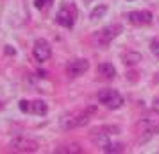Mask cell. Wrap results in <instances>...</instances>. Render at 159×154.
Segmentation results:
<instances>
[{
  "mask_svg": "<svg viewBox=\"0 0 159 154\" xmlns=\"http://www.w3.org/2000/svg\"><path fill=\"white\" fill-rule=\"evenodd\" d=\"M6 52H7V54H13V56H15V49H11V47H6Z\"/></svg>",
  "mask_w": 159,
  "mask_h": 154,
  "instance_id": "obj_20",
  "label": "cell"
},
{
  "mask_svg": "<svg viewBox=\"0 0 159 154\" xmlns=\"http://www.w3.org/2000/svg\"><path fill=\"white\" fill-rule=\"evenodd\" d=\"M54 152H82V149L73 143V145H66V147H57Z\"/></svg>",
  "mask_w": 159,
  "mask_h": 154,
  "instance_id": "obj_15",
  "label": "cell"
},
{
  "mask_svg": "<svg viewBox=\"0 0 159 154\" xmlns=\"http://www.w3.org/2000/svg\"><path fill=\"white\" fill-rule=\"evenodd\" d=\"M123 30V27L120 25V23H113V25H107V27H104V29L97 34V36L93 38V41L98 47H106V45H109L113 40H115L120 32Z\"/></svg>",
  "mask_w": 159,
  "mask_h": 154,
  "instance_id": "obj_2",
  "label": "cell"
},
{
  "mask_svg": "<svg viewBox=\"0 0 159 154\" xmlns=\"http://www.w3.org/2000/svg\"><path fill=\"white\" fill-rule=\"evenodd\" d=\"M20 110H22L23 113H30V102L29 100H25V99L20 100Z\"/></svg>",
  "mask_w": 159,
  "mask_h": 154,
  "instance_id": "obj_17",
  "label": "cell"
},
{
  "mask_svg": "<svg viewBox=\"0 0 159 154\" xmlns=\"http://www.w3.org/2000/svg\"><path fill=\"white\" fill-rule=\"evenodd\" d=\"M95 108H88L84 111H75V113H70V115H65L61 118V127L65 131H70V129H77V127H82L86 125L89 120H91V115L95 113Z\"/></svg>",
  "mask_w": 159,
  "mask_h": 154,
  "instance_id": "obj_1",
  "label": "cell"
},
{
  "mask_svg": "<svg viewBox=\"0 0 159 154\" xmlns=\"http://www.w3.org/2000/svg\"><path fill=\"white\" fill-rule=\"evenodd\" d=\"M89 2H91V0H84V4H89Z\"/></svg>",
  "mask_w": 159,
  "mask_h": 154,
  "instance_id": "obj_21",
  "label": "cell"
},
{
  "mask_svg": "<svg viewBox=\"0 0 159 154\" xmlns=\"http://www.w3.org/2000/svg\"><path fill=\"white\" fill-rule=\"evenodd\" d=\"M106 13H107V7H106V6H98V7H95L93 11H91L89 18H91V20H98V18H102Z\"/></svg>",
  "mask_w": 159,
  "mask_h": 154,
  "instance_id": "obj_14",
  "label": "cell"
},
{
  "mask_svg": "<svg viewBox=\"0 0 159 154\" xmlns=\"http://www.w3.org/2000/svg\"><path fill=\"white\" fill-rule=\"evenodd\" d=\"M88 68H89V63L86 59H75V61H70V65L66 66V72L70 77H79L84 72H88Z\"/></svg>",
  "mask_w": 159,
  "mask_h": 154,
  "instance_id": "obj_7",
  "label": "cell"
},
{
  "mask_svg": "<svg viewBox=\"0 0 159 154\" xmlns=\"http://www.w3.org/2000/svg\"><path fill=\"white\" fill-rule=\"evenodd\" d=\"M102 151H104V152H125V147L122 145V143H111V142H109V143H106V145L102 147Z\"/></svg>",
  "mask_w": 159,
  "mask_h": 154,
  "instance_id": "obj_13",
  "label": "cell"
},
{
  "mask_svg": "<svg viewBox=\"0 0 159 154\" xmlns=\"http://www.w3.org/2000/svg\"><path fill=\"white\" fill-rule=\"evenodd\" d=\"M152 110L159 115V99H154V102H152Z\"/></svg>",
  "mask_w": 159,
  "mask_h": 154,
  "instance_id": "obj_19",
  "label": "cell"
},
{
  "mask_svg": "<svg viewBox=\"0 0 159 154\" xmlns=\"http://www.w3.org/2000/svg\"><path fill=\"white\" fill-rule=\"evenodd\" d=\"M127 18L134 25H148L152 22V13L150 11H130Z\"/></svg>",
  "mask_w": 159,
  "mask_h": 154,
  "instance_id": "obj_8",
  "label": "cell"
},
{
  "mask_svg": "<svg viewBox=\"0 0 159 154\" xmlns=\"http://www.w3.org/2000/svg\"><path fill=\"white\" fill-rule=\"evenodd\" d=\"M97 97H98V102L104 104L109 110H118L123 104V97L116 90H100Z\"/></svg>",
  "mask_w": 159,
  "mask_h": 154,
  "instance_id": "obj_3",
  "label": "cell"
},
{
  "mask_svg": "<svg viewBox=\"0 0 159 154\" xmlns=\"http://www.w3.org/2000/svg\"><path fill=\"white\" fill-rule=\"evenodd\" d=\"M97 73H98L100 77H104V79H113L116 75V68L111 65V63H100L98 68H97Z\"/></svg>",
  "mask_w": 159,
  "mask_h": 154,
  "instance_id": "obj_10",
  "label": "cell"
},
{
  "mask_svg": "<svg viewBox=\"0 0 159 154\" xmlns=\"http://www.w3.org/2000/svg\"><path fill=\"white\" fill-rule=\"evenodd\" d=\"M91 142L97 143L98 147H104L106 143H109V133H106V129H95L91 131Z\"/></svg>",
  "mask_w": 159,
  "mask_h": 154,
  "instance_id": "obj_9",
  "label": "cell"
},
{
  "mask_svg": "<svg viewBox=\"0 0 159 154\" xmlns=\"http://www.w3.org/2000/svg\"><path fill=\"white\" fill-rule=\"evenodd\" d=\"M11 149L16 152H36L39 149V143L32 138H25V136H16L11 140Z\"/></svg>",
  "mask_w": 159,
  "mask_h": 154,
  "instance_id": "obj_5",
  "label": "cell"
},
{
  "mask_svg": "<svg viewBox=\"0 0 159 154\" xmlns=\"http://www.w3.org/2000/svg\"><path fill=\"white\" fill-rule=\"evenodd\" d=\"M150 50L156 54V58L159 59V41H152L150 43Z\"/></svg>",
  "mask_w": 159,
  "mask_h": 154,
  "instance_id": "obj_18",
  "label": "cell"
},
{
  "mask_svg": "<svg viewBox=\"0 0 159 154\" xmlns=\"http://www.w3.org/2000/svg\"><path fill=\"white\" fill-rule=\"evenodd\" d=\"M56 22L65 29H72L73 23H75V9H73L72 4H63L59 7L57 15H56Z\"/></svg>",
  "mask_w": 159,
  "mask_h": 154,
  "instance_id": "obj_4",
  "label": "cell"
},
{
  "mask_svg": "<svg viewBox=\"0 0 159 154\" xmlns=\"http://www.w3.org/2000/svg\"><path fill=\"white\" fill-rule=\"evenodd\" d=\"M52 2L54 0H34V6H36V9H47Z\"/></svg>",
  "mask_w": 159,
  "mask_h": 154,
  "instance_id": "obj_16",
  "label": "cell"
},
{
  "mask_svg": "<svg viewBox=\"0 0 159 154\" xmlns=\"http://www.w3.org/2000/svg\"><path fill=\"white\" fill-rule=\"evenodd\" d=\"M122 59L127 66H134L141 61V54H138V52H127V54L122 56Z\"/></svg>",
  "mask_w": 159,
  "mask_h": 154,
  "instance_id": "obj_12",
  "label": "cell"
},
{
  "mask_svg": "<svg viewBox=\"0 0 159 154\" xmlns=\"http://www.w3.org/2000/svg\"><path fill=\"white\" fill-rule=\"evenodd\" d=\"M47 111H48V106H47L45 100H39V99H38V100H32V102H30V113L43 117V115H47Z\"/></svg>",
  "mask_w": 159,
  "mask_h": 154,
  "instance_id": "obj_11",
  "label": "cell"
},
{
  "mask_svg": "<svg viewBox=\"0 0 159 154\" xmlns=\"http://www.w3.org/2000/svg\"><path fill=\"white\" fill-rule=\"evenodd\" d=\"M32 54H34L36 61H39V63L48 61L50 56H52L50 43H48L47 40H36V43H34V47H32Z\"/></svg>",
  "mask_w": 159,
  "mask_h": 154,
  "instance_id": "obj_6",
  "label": "cell"
}]
</instances>
